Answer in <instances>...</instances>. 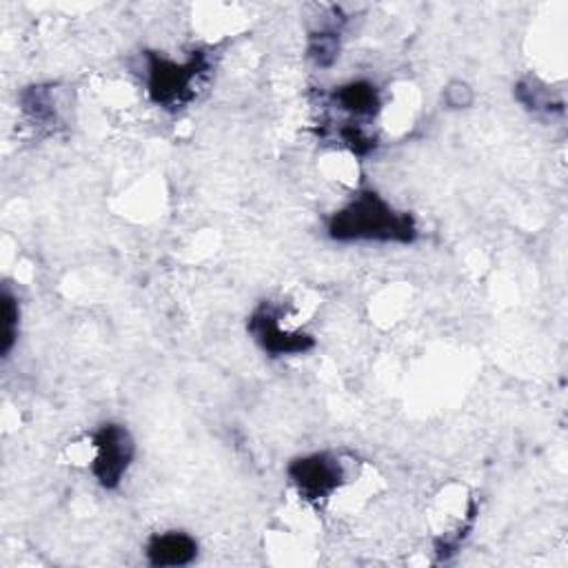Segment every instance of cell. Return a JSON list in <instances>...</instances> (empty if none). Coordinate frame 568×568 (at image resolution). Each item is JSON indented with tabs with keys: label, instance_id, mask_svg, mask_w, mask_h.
I'll return each instance as SVG.
<instances>
[{
	"label": "cell",
	"instance_id": "10",
	"mask_svg": "<svg viewBox=\"0 0 568 568\" xmlns=\"http://www.w3.org/2000/svg\"><path fill=\"white\" fill-rule=\"evenodd\" d=\"M515 96H517V100H520L522 105H526L528 109H535V111H537V109H546V111L553 109V98H550L548 89L542 87V85H537V83H531V80L520 83L517 89H515Z\"/></svg>",
	"mask_w": 568,
	"mask_h": 568
},
{
	"label": "cell",
	"instance_id": "5",
	"mask_svg": "<svg viewBox=\"0 0 568 568\" xmlns=\"http://www.w3.org/2000/svg\"><path fill=\"white\" fill-rule=\"evenodd\" d=\"M249 334L255 338V342L271 356V358H282V356H296V353H307L314 349L316 340L307 334H292L284 331L280 327L277 314L269 307L262 305L251 318H249Z\"/></svg>",
	"mask_w": 568,
	"mask_h": 568
},
{
	"label": "cell",
	"instance_id": "11",
	"mask_svg": "<svg viewBox=\"0 0 568 568\" xmlns=\"http://www.w3.org/2000/svg\"><path fill=\"white\" fill-rule=\"evenodd\" d=\"M471 100H473V94H471V89H469L467 85H462V83H454V85L447 89V102H449L451 107H467V105H471Z\"/></svg>",
	"mask_w": 568,
	"mask_h": 568
},
{
	"label": "cell",
	"instance_id": "2",
	"mask_svg": "<svg viewBox=\"0 0 568 568\" xmlns=\"http://www.w3.org/2000/svg\"><path fill=\"white\" fill-rule=\"evenodd\" d=\"M209 63L205 54H194L187 63H176L159 54H150V98L165 109H181L194 98V85Z\"/></svg>",
	"mask_w": 568,
	"mask_h": 568
},
{
	"label": "cell",
	"instance_id": "9",
	"mask_svg": "<svg viewBox=\"0 0 568 568\" xmlns=\"http://www.w3.org/2000/svg\"><path fill=\"white\" fill-rule=\"evenodd\" d=\"M0 301H3V340H0V353L8 356L14 349L19 336V303L10 290L3 292Z\"/></svg>",
	"mask_w": 568,
	"mask_h": 568
},
{
	"label": "cell",
	"instance_id": "8",
	"mask_svg": "<svg viewBox=\"0 0 568 568\" xmlns=\"http://www.w3.org/2000/svg\"><path fill=\"white\" fill-rule=\"evenodd\" d=\"M340 52V39L336 32H318L309 41V58L318 67H331Z\"/></svg>",
	"mask_w": 568,
	"mask_h": 568
},
{
	"label": "cell",
	"instance_id": "7",
	"mask_svg": "<svg viewBox=\"0 0 568 568\" xmlns=\"http://www.w3.org/2000/svg\"><path fill=\"white\" fill-rule=\"evenodd\" d=\"M334 102L353 118H371L380 109V94L371 83L356 80L336 89Z\"/></svg>",
	"mask_w": 568,
	"mask_h": 568
},
{
	"label": "cell",
	"instance_id": "4",
	"mask_svg": "<svg viewBox=\"0 0 568 568\" xmlns=\"http://www.w3.org/2000/svg\"><path fill=\"white\" fill-rule=\"evenodd\" d=\"M290 478L298 493L309 502L327 500L345 480L342 465L329 454H314L290 467Z\"/></svg>",
	"mask_w": 568,
	"mask_h": 568
},
{
	"label": "cell",
	"instance_id": "1",
	"mask_svg": "<svg viewBox=\"0 0 568 568\" xmlns=\"http://www.w3.org/2000/svg\"><path fill=\"white\" fill-rule=\"evenodd\" d=\"M329 236L340 242L375 240L411 244L417 238L413 216L395 211L375 192H360L329 222Z\"/></svg>",
	"mask_w": 568,
	"mask_h": 568
},
{
	"label": "cell",
	"instance_id": "6",
	"mask_svg": "<svg viewBox=\"0 0 568 568\" xmlns=\"http://www.w3.org/2000/svg\"><path fill=\"white\" fill-rule=\"evenodd\" d=\"M198 544L187 533H163L154 535L148 544V559L152 566L165 568V566H187L196 559Z\"/></svg>",
	"mask_w": 568,
	"mask_h": 568
},
{
	"label": "cell",
	"instance_id": "3",
	"mask_svg": "<svg viewBox=\"0 0 568 568\" xmlns=\"http://www.w3.org/2000/svg\"><path fill=\"white\" fill-rule=\"evenodd\" d=\"M96 458L91 473L105 489H116L133 462L135 445L120 424H105L94 434Z\"/></svg>",
	"mask_w": 568,
	"mask_h": 568
}]
</instances>
